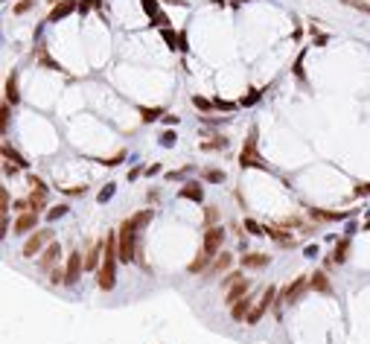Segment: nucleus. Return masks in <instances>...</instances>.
Wrapping results in <instances>:
<instances>
[{
    "label": "nucleus",
    "mask_w": 370,
    "mask_h": 344,
    "mask_svg": "<svg viewBox=\"0 0 370 344\" xmlns=\"http://www.w3.org/2000/svg\"><path fill=\"white\" fill-rule=\"evenodd\" d=\"M30 187H32V192H30V210H44V202H47V184L41 181V178H30Z\"/></svg>",
    "instance_id": "nucleus-5"
},
{
    "label": "nucleus",
    "mask_w": 370,
    "mask_h": 344,
    "mask_svg": "<svg viewBox=\"0 0 370 344\" xmlns=\"http://www.w3.org/2000/svg\"><path fill=\"white\" fill-rule=\"evenodd\" d=\"M210 260H213V254H207V251H198V257L192 260V262H190V266H186V272H190V274H202V272H207V266H210Z\"/></svg>",
    "instance_id": "nucleus-14"
},
{
    "label": "nucleus",
    "mask_w": 370,
    "mask_h": 344,
    "mask_svg": "<svg viewBox=\"0 0 370 344\" xmlns=\"http://www.w3.org/2000/svg\"><path fill=\"white\" fill-rule=\"evenodd\" d=\"M68 213V204H58V207H52L50 213H47V219H58V216H64Z\"/></svg>",
    "instance_id": "nucleus-31"
},
{
    "label": "nucleus",
    "mask_w": 370,
    "mask_h": 344,
    "mask_svg": "<svg viewBox=\"0 0 370 344\" xmlns=\"http://www.w3.org/2000/svg\"><path fill=\"white\" fill-rule=\"evenodd\" d=\"M149 222H152V210H143V213H137V216H132V219H126V222L120 224L117 236H120V260H122V262L137 260V248H134L137 230Z\"/></svg>",
    "instance_id": "nucleus-1"
},
{
    "label": "nucleus",
    "mask_w": 370,
    "mask_h": 344,
    "mask_svg": "<svg viewBox=\"0 0 370 344\" xmlns=\"http://www.w3.org/2000/svg\"><path fill=\"white\" fill-rule=\"evenodd\" d=\"M207 181H213V184H219V181H224V172H219V170H210V172H207Z\"/></svg>",
    "instance_id": "nucleus-33"
},
{
    "label": "nucleus",
    "mask_w": 370,
    "mask_h": 344,
    "mask_svg": "<svg viewBox=\"0 0 370 344\" xmlns=\"http://www.w3.org/2000/svg\"><path fill=\"white\" fill-rule=\"evenodd\" d=\"M58 257H62V248H58V242H50V245H47V251H44V254H41V260H38V266H41L44 272H50Z\"/></svg>",
    "instance_id": "nucleus-12"
},
{
    "label": "nucleus",
    "mask_w": 370,
    "mask_h": 344,
    "mask_svg": "<svg viewBox=\"0 0 370 344\" xmlns=\"http://www.w3.org/2000/svg\"><path fill=\"white\" fill-rule=\"evenodd\" d=\"M143 9H146L149 15H158V0H143Z\"/></svg>",
    "instance_id": "nucleus-34"
},
{
    "label": "nucleus",
    "mask_w": 370,
    "mask_h": 344,
    "mask_svg": "<svg viewBox=\"0 0 370 344\" xmlns=\"http://www.w3.org/2000/svg\"><path fill=\"white\" fill-rule=\"evenodd\" d=\"M248 292H251V280H245V277H239L234 286L224 292V304L228 306H234L236 300H242V298H248Z\"/></svg>",
    "instance_id": "nucleus-8"
},
{
    "label": "nucleus",
    "mask_w": 370,
    "mask_h": 344,
    "mask_svg": "<svg viewBox=\"0 0 370 344\" xmlns=\"http://www.w3.org/2000/svg\"><path fill=\"white\" fill-rule=\"evenodd\" d=\"M248 312H251V298H242V300H236L234 306H230V315H234V321H248Z\"/></svg>",
    "instance_id": "nucleus-15"
},
{
    "label": "nucleus",
    "mask_w": 370,
    "mask_h": 344,
    "mask_svg": "<svg viewBox=\"0 0 370 344\" xmlns=\"http://www.w3.org/2000/svg\"><path fill=\"white\" fill-rule=\"evenodd\" d=\"M306 286H309V277H298V280H294V283L286 289L283 300H286L288 306H292V304H298V300L303 298V292H306Z\"/></svg>",
    "instance_id": "nucleus-11"
},
{
    "label": "nucleus",
    "mask_w": 370,
    "mask_h": 344,
    "mask_svg": "<svg viewBox=\"0 0 370 344\" xmlns=\"http://www.w3.org/2000/svg\"><path fill=\"white\" fill-rule=\"evenodd\" d=\"M160 143H164V146H172V143H175V132H166V134L160 138Z\"/></svg>",
    "instance_id": "nucleus-37"
},
{
    "label": "nucleus",
    "mask_w": 370,
    "mask_h": 344,
    "mask_svg": "<svg viewBox=\"0 0 370 344\" xmlns=\"http://www.w3.org/2000/svg\"><path fill=\"white\" fill-rule=\"evenodd\" d=\"M117 260H120V236L117 234H108L105 236V254H102V266L96 283H100L102 292H111L114 283H117Z\"/></svg>",
    "instance_id": "nucleus-2"
},
{
    "label": "nucleus",
    "mask_w": 370,
    "mask_h": 344,
    "mask_svg": "<svg viewBox=\"0 0 370 344\" xmlns=\"http://www.w3.org/2000/svg\"><path fill=\"white\" fill-rule=\"evenodd\" d=\"M347 251H350V240H341L336 245V251H332V260H336V262H344V260H347Z\"/></svg>",
    "instance_id": "nucleus-24"
},
{
    "label": "nucleus",
    "mask_w": 370,
    "mask_h": 344,
    "mask_svg": "<svg viewBox=\"0 0 370 344\" xmlns=\"http://www.w3.org/2000/svg\"><path fill=\"white\" fill-rule=\"evenodd\" d=\"M364 230H370V222H368V224H364Z\"/></svg>",
    "instance_id": "nucleus-42"
},
{
    "label": "nucleus",
    "mask_w": 370,
    "mask_h": 344,
    "mask_svg": "<svg viewBox=\"0 0 370 344\" xmlns=\"http://www.w3.org/2000/svg\"><path fill=\"white\" fill-rule=\"evenodd\" d=\"M73 9H76V0H62V3H56V6H52L50 20H62V18H68Z\"/></svg>",
    "instance_id": "nucleus-16"
},
{
    "label": "nucleus",
    "mask_w": 370,
    "mask_h": 344,
    "mask_svg": "<svg viewBox=\"0 0 370 344\" xmlns=\"http://www.w3.org/2000/svg\"><path fill=\"white\" fill-rule=\"evenodd\" d=\"M239 277H242V274H236V272H234V274H228V277H224V280H222V289L228 292V289L234 286V283H236V280H239Z\"/></svg>",
    "instance_id": "nucleus-32"
},
{
    "label": "nucleus",
    "mask_w": 370,
    "mask_h": 344,
    "mask_svg": "<svg viewBox=\"0 0 370 344\" xmlns=\"http://www.w3.org/2000/svg\"><path fill=\"white\" fill-rule=\"evenodd\" d=\"M181 198H190V202H202V184H196V181H190V184H184L181 187V192H178Z\"/></svg>",
    "instance_id": "nucleus-20"
},
{
    "label": "nucleus",
    "mask_w": 370,
    "mask_h": 344,
    "mask_svg": "<svg viewBox=\"0 0 370 344\" xmlns=\"http://www.w3.org/2000/svg\"><path fill=\"white\" fill-rule=\"evenodd\" d=\"M312 219H320V222H336V219H347V213H330V210H309Z\"/></svg>",
    "instance_id": "nucleus-22"
},
{
    "label": "nucleus",
    "mask_w": 370,
    "mask_h": 344,
    "mask_svg": "<svg viewBox=\"0 0 370 344\" xmlns=\"http://www.w3.org/2000/svg\"><path fill=\"white\" fill-rule=\"evenodd\" d=\"M356 196H370V184H358V187H356Z\"/></svg>",
    "instance_id": "nucleus-39"
},
{
    "label": "nucleus",
    "mask_w": 370,
    "mask_h": 344,
    "mask_svg": "<svg viewBox=\"0 0 370 344\" xmlns=\"http://www.w3.org/2000/svg\"><path fill=\"white\" fill-rule=\"evenodd\" d=\"M111 196H114V184H108V187H105V190L100 192V202H105V198H111Z\"/></svg>",
    "instance_id": "nucleus-36"
},
{
    "label": "nucleus",
    "mask_w": 370,
    "mask_h": 344,
    "mask_svg": "<svg viewBox=\"0 0 370 344\" xmlns=\"http://www.w3.org/2000/svg\"><path fill=\"white\" fill-rule=\"evenodd\" d=\"M230 262H234V257H230L228 251H222V257H216L213 268H207V272H204V277L210 280V277H216V274H222V272H228V268H230Z\"/></svg>",
    "instance_id": "nucleus-13"
},
{
    "label": "nucleus",
    "mask_w": 370,
    "mask_h": 344,
    "mask_svg": "<svg viewBox=\"0 0 370 344\" xmlns=\"http://www.w3.org/2000/svg\"><path fill=\"white\" fill-rule=\"evenodd\" d=\"M245 228H248L251 234H256V236H266V228H260V224L254 222V219H245Z\"/></svg>",
    "instance_id": "nucleus-29"
},
{
    "label": "nucleus",
    "mask_w": 370,
    "mask_h": 344,
    "mask_svg": "<svg viewBox=\"0 0 370 344\" xmlns=\"http://www.w3.org/2000/svg\"><path fill=\"white\" fill-rule=\"evenodd\" d=\"M239 164H242V170H245V166H260V170H266V166H268V164L262 160V155H260V149H256V128L248 132V140H245V146H242Z\"/></svg>",
    "instance_id": "nucleus-3"
},
{
    "label": "nucleus",
    "mask_w": 370,
    "mask_h": 344,
    "mask_svg": "<svg viewBox=\"0 0 370 344\" xmlns=\"http://www.w3.org/2000/svg\"><path fill=\"white\" fill-rule=\"evenodd\" d=\"M207 222L210 224L216 222V207H207Z\"/></svg>",
    "instance_id": "nucleus-40"
},
{
    "label": "nucleus",
    "mask_w": 370,
    "mask_h": 344,
    "mask_svg": "<svg viewBox=\"0 0 370 344\" xmlns=\"http://www.w3.org/2000/svg\"><path fill=\"white\" fill-rule=\"evenodd\" d=\"M64 272H68V286H73V283H79V274H82V251H73L68 257V266H64Z\"/></svg>",
    "instance_id": "nucleus-9"
},
{
    "label": "nucleus",
    "mask_w": 370,
    "mask_h": 344,
    "mask_svg": "<svg viewBox=\"0 0 370 344\" xmlns=\"http://www.w3.org/2000/svg\"><path fill=\"white\" fill-rule=\"evenodd\" d=\"M140 114H143V122H152L164 114V108H140Z\"/></svg>",
    "instance_id": "nucleus-26"
},
{
    "label": "nucleus",
    "mask_w": 370,
    "mask_h": 344,
    "mask_svg": "<svg viewBox=\"0 0 370 344\" xmlns=\"http://www.w3.org/2000/svg\"><path fill=\"white\" fill-rule=\"evenodd\" d=\"M192 105H196V108H210V102L202 100V96H192Z\"/></svg>",
    "instance_id": "nucleus-38"
},
{
    "label": "nucleus",
    "mask_w": 370,
    "mask_h": 344,
    "mask_svg": "<svg viewBox=\"0 0 370 344\" xmlns=\"http://www.w3.org/2000/svg\"><path fill=\"white\" fill-rule=\"evenodd\" d=\"M50 242H52V230H50V228H44V230H35L32 236L26 240V245H24V257H26V260L35 257V254H38L44 245H50Z\"/></svg>",
    "instance_id": "nucleus-4"
},
{
    "label": "nucleus",
    "mask_w": 370,
    "mask_h": 344,
    "mask_svg": "<svg viewBox=\"0 0 370 344\" xmlns=\"http://www.w3.org/2000/svg\"><path fill=\"white\" fill-rule=\"evenodd\" d=\"M20 100V94H18V73H9L6 76V102L15 105Z\"/></svg>",
    "instance_id": "nucleus-19"
},
{
    "label": "nucleus",
    "mask_w": 370,
    "mask_h": 344,
    "mask_svg": "<svg viewBox=\"0 0 370 344\" xmlns=\"http://www.w3.org/2000/svg\"><path fill=\"white\" fill-rule=\"evenodd\" d=\"M64 280H68V272H62V268H52L50 272V283L58 286V283H64Z\"/></svg>",
    "instance_id": "nucleus-28"
},
{
    "label": "nucleus",
    "mask_w": 370,
    "mask_h": 344,
    "mask_svg": "<svg viewBox=\"0 0 370 344\" xmlns=\"http://www.w3.org/2000/svg\"><path fill=\"white\" fill-rule=\"evenodd\" d=\"M242 266H245V268H262V266H268V254H260V251L245 254V257H242Z\"/></svg>",
    "instance_id": "nucleus-18"
},
{
    "label": "nucleus",
    "mask_w": 370,
    "mask_h": 344,
    "mask_svg": "<svg viewBox=\"0 0 370 344\" xmlns=\"http://www.w3.org/2000/svg\"><path fill=\"white\" fill-rule=\"evenodd\" d=\"M222 242H224V228L210 224V228H207V234H204V251L216 257V254H219V248H222Z\"/></svg>",
    "instance_id": "nucleus-6"
},
{
    "label": "nucleus",
    "mask_w": 370,
    "mask_h": 344,
    "mask_svg": "<svg viewBox=\"0 0 370 344\" xmlns=\"http://www.w3.org/2000/svg\"><path fill=\"white\" fill-rule=\"evenodd\" d=\"M105 254L102 251V242H94L90 245V251H88V257H84V268H100L102 262H100V257Z\"/></svg>",
    "instance_id": "nucleus-17"
},
{
    "label": "nucleus",
    "mask_w": 370,
    "mask_h": 344,
    "mask_svg": "<svg viewBox=\"0 0 370 344\" xmlns=\"http://www.w3.org/2000/svg\"><path fill=\"white\" fill-rule=\"evenodd\" d=\"M274 294H277V289H274V286H268V289L262 292V298H260V304H256L251 312H248V321H245V324H256V321L266 315V310H268L271 304H274Z\"/></svg>",
    "instance_id": "nucleus-7"
},
{
    "label": "nucleus",
    "mask_w": 370,
    "mask_h": 344,
    "mask_svg": "<svg viewBox=\"0 0 370 344\" xmlns=\"http://www.w3.org/2000/svg\"><path fill=\"white\" fill-rule=\"evenodd\" d=\"M30 6H32V0H20V3L15 6V12H18V15H24V12H26Z\"/></svg>",
    "instance_id": "nucleus-35"
},
{
    "label": "nucleus",
    "mask_w": 370,
    "mask_h": 344,
    "mask_svg": "<svg viewBox=\"0 0 370 344\" xmlns=\"http://www.w3.org/2000/svg\"><path fill=\"white\" fill-rule=\"evenodd\" d=\"M3 158H6V160H15V166H26V160L18 155V152L12 149V146H9V143H3Z\"/></svg>",
    "instance_id": "nucleus-25"
},
{
    "label": "nucleus",
    "mask_w": 370,
    "mask_h": 344,
    "mask_svg": "<svg viewBox=\"0 0 370 344\" xmlns=\"http://www.w3.org/2000/svg\"><path fill=\"white\" fill-rule=\"evenodd\" d=\"M266 236H271V240H277L280 245H292V234H286V230H280V228H266Z\"/></svg>",
    "instance_id": "nucleus-23"
},
{
    "label": "nucleus",
    "mask_w": 370,
    "mask_h": 344,
    "mask_svg": "<svg viewBox=\"0 0 370 344\" xmlns=\"http://www.w3.org/2000/svg\"><path fill=\"white\" fill-rule=\"evenodd\" d=\"M0 210H3V216L9 213V192H6V187L0 190Z\"/></svg>",
    "instance_id": "nucleus-30"
},
{
    "label": "nucleus",
    "mask_w": 370,
    "mask_h": 344,
    "mask_svg": "<svg viewBox=\"0 0 370 344\" xmlns=\"http://www.w3.org/2000/svg\"><path fill=\"white\" fill-rule=\"evenodd\" d=\"M347 6H353V9H358V12H364V15H370V3H364V0H344Z\"/></svg>",
    "instance_id": "nucleus-27"
},
{
    "label": "nucleus",
    "mask_w": 370,
    "mask_h": 344,
    "mask_svg": "<svg viewBox=\"0 0 370 344\" xmlns=\"http://www.w3.org/2000/svg\"><path fill=\"white\" fill-rule=\"evenodd\" d=\"M309 286H312V289H318V292H324V294L332 292V286H330V280H326L324 272H315V274L309 277Z\"/></svg>",
    "instance_id": "nucleus-21"
},
{
    "label": "nucleus",
    "mask_w": 370,
    "mask_h": 344,
    "mask_svg": "<svg viewBox=\"0 0 370 344\" xmlns=\"http://www.w3.org/2000/svg\"><path fill=\"white\" fill-rule=\"evenodd\" d=\"M166 3H178V6H186V0H166Z\"/></svg>",
    "instance_id": "nucleus-41"
},
{
    "label": "nucleus",
    "mask_w": 370,
    "mask_h": 344,
    "mask_svg": "<svg viewBox=\"0 0 370 344\" xmlns=\"http://www.w3.org/2000/svg\"><path fill=\"white\" fill-rule=\"evenodd\" d=\"M35 224H38V213L35 210H24L20 216L15 219V234H30V230H35Z\"/></svg>",
    "instance_id": "nucleus-10"
}]
</instances>
